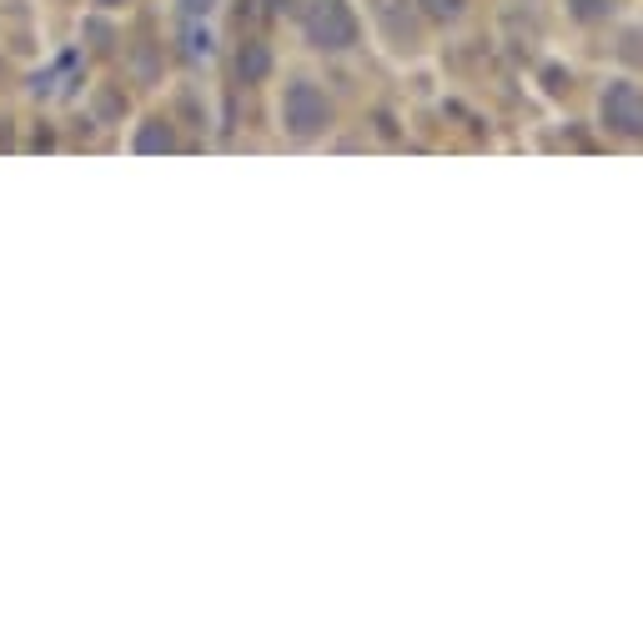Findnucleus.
I'll use <instances>...</instances> for the list:
<instances>
[{
    "mask_svg": "<svg viewBox=\"0 0 643 638\" xmlns=\"http://www.w3.org/2000/svg\"><path fill=\"white\" fill-rule=\"evenodd\" d=\"M302 30H307V46H317V51H327V56L353 51L357 36H362L347 0H312L302 11Z\"/></svg>",
    "mask_w": 643,
    "mask_h": 638,
    "instance_id": "1",
    "label": "nucleus"
},
{
    "mask_svg": "<svg viewBox=\"0 0 643 638\" xmlns=\"http://www.w3.org/2000/svg\"><path fill=\"white\" fill-rule=\"evenodd\" d=\"M598 121H604L608 136H623V142H643V86L639 81H608L604 96H598Z\"/></svg>",
    "mask_w": 643,
    "mask_h": 638,
    "instance_id": "2",
    "label": "nucleus"
},
{
    "mask_svg": "<svg viewBox=\"0 0 643 638\" xmlns=\"http://www.w3.org/2000/svg\"><path fill=\"white\" fill-rule=\"evenodd\" d=\"M332 121V106L327 96H322V86H312V81H292L287 96H282V126H287V136H297V142H312V136H322Z\"/></svg>",
    "mask_w": 643,
    "mask_h": 638,
    "instance_id": "3",
    "label": "nucleus"
},
{
    "mask_svg": "<svg viewBox=\"0 0 643 638\" xmlns=\"http://www.w3.org/2000/svg\"><path fill=\"white\" fill-rule=\"evenodd\" d=\"M232 65H237V81L262 86V81L272 76V51H267V40H242L237 56H232Z\"/></svg>",
    "mask_w": 643,
    "mask_h": 638,
    "instance_id": "4",
    "label": "nucleus"
},
{
    "mask_svg": "<svg viewBox=\"0 0 643 638\" xmlns=\"http://www.w3.org/2000/svg\"><path fill=\"white\" fill-rule=\"evenodd\" d=\"M136 151H141V157H161V151H171V146H176V136H171V126L166 121H146L141 131H136Z\"/></svg>",
    "mask_w": 643,
    "mask_h": 638,
    "instance_id": "5",
    "label": "nucleus"
},
{
    "mask_svg": "<svg viewBox=\"0 0 643 638\" xmlns=\"http://www.w3.org/2000/svg\"><path fill=\"white\" fill-rule=\"evenodd\" d=\"M568 15H573L578 26H604L608 15H614V0H568Z\"/></svg>",
    "mask_w": 643,
    "mask_h": 638,
    "instance_id": "6",
    "label": "nucleus"
},
{
    "mask_svg": "<svg viewBox=\"0 0 643 638\" xmlns=\"http://www.w3.org/2000/svg\"><path fill=\"white\" fill-rule=\"evenodd\" d=\"M428 21H437V26H453V21H462V5L468 0H412Z\"/></svg>",
    "mask_w": 643,
    "mask_h": 638,
    "instance_id": "7",
    "label": "nucleus"
},
{
    "mask_svg": "<svg viewBox=\"0 0 643 638\" xmlns=\"http://www.w3.org/2000/svg\"><path fill=\"white\" fill-rule=\"evenodd\" d=\"M186 56L191 61H211V30L201 21H186Z\"/></svg>",
    "mask_w": 643,
    "mask_h": 638,
    "instance_id": "8",
    "label": "nucleus"
},
{
    "mask_svg": "<svg viewBox=\"0 0 643 638\" xmlns=\"http://www.w3.org/2000/svg\"><path fill=\"white\" fill-rule=\"evenodd\" d=\"M176 11H182L186 21H207V15L217 11V0H176Z\"/></svg>",
    "mask_w": 643,
    "mask_h": 638,
    "instance_id": "9",
    "label": "nucleus"
},
{
    "mask_svg": "<svg viewBox=\"0 0 643 638\" xmlns=\"http://www.w3.org/2000/svg\"><path fill=\"white\" fill-rule=\"evenodd\" d=\"M101 5H126V0H101Z\"/></svg>",
    "mask_w": 643,
    "mask_h": 638,
    "instance_id": "10",
    "label": "nucleus"
}]
</instances>
